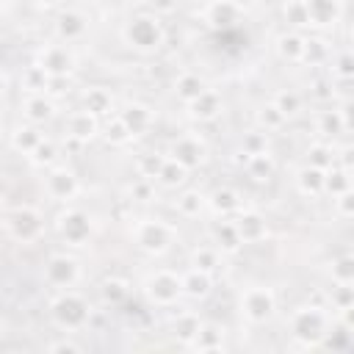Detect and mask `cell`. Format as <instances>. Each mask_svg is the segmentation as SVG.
<instances>
[{
    "instance_id": "9",
    "label": "cell",
    "mask_w": 354,
    "mask_h": 354,
    "mask_svg": "<svg viewBox=\"0 0 354 354\" xmlns=\"http://www.w3.org/2000/svg\"><path fill=\"white\" fill-rule=\"evenodd\" d=\"M41 279L53 288V290H66V288H75L80 282V263L77 257L66 254V252H55L47 257L44 263V271H41Z\"/></svg>"
},
{
    "instance_id": "16",
    "label": "cell",
    "mask_w": 354,
    "mask_h": 354,
    "mask_svg": "<svg viewBox=\"0 0 354 354\" xmlns=\"http://www.w3.org/2000/svg\"><path fill=\"white\" fill-rule=\"evenodd\" d=\"M88 30V17L80 8H61L55 17V39L64 44L80 41Z\"/></svg>"
},
{
    "instance_id": "10",
    "label": "cell",
    "mask_w": 354,
    "mask_h": 354,
    "mask_svg": "<svg viewBox=\"0 0 354 354\" xmlns=\"http://www.w3.org/2000/svg\"><path fill=\"white\" fill-rule=\"evenodd\" d=\"M33 64H39L50 77H69V72L75 69V53L64 41H50L39 47Z\"/></svg>"
},
{
    "instance_id": "25",
    "label": "cell",
    "mask_w": 354,
    "mask_h": 354,
    "mask_svg": "<svg viewBox=\"0 0 354 354\" xmlns=\"http://www.w3.org/2000/svg\"><path fill=\"white\" fill-rule=\"evenodd\" d=\"M210 238H213V246L224 254V252H238L243 243L238 238V230L232 224V218H218L210 224Z\"/></svg>"
},
{
    "instance_id": "33",
    "label": "cell",
    "mask_w": 354,
    "mask_h": 354,
    "mask_svg": "<svg viewBox=\"0 0 354 354\" xmlns=\"http://www.w3.org/2000/svg\"><path fill=\"white\" fill-rule=\"evenodd\" d=\"M301 44H304V33L301 30H288L277 39V55L288 64H299L301 58Z\"/></svg>"
},
{
    "instance_id": "23",
    "label": "cell",
    "mask_w": 354,
    "mask_h": 354,
    "mask_svg": "<svg viewBox=\"0 0 354 354\" xmlns=\"http://www.w3.org/2000/svg\"><path fill=\"white\" fill-rule=\"evenodd\" d=\"M22 116H25V122L41 127L44 122H50L55 116V102L47 94H28L22 100Z\"/></svg>"
},
{
    "instance_id": "51",
    "label": "cell",
    "mask_w": 354,
    "mask_h": 354,
    "mask_svg": "<svg viewBox=\"0 0 354 354\" xmlns=\"http://www.w3.org/2000/svg\"><path fill=\"white\" fill-rule=\"evenodd\" d=\"M130 199L133 202H155V180L138 177L130 183Z\"/></svg>"
},
{
    "instance_id": "41",
    "label": "cell",
    "mask_w": 354,
    "mask_h": 354,
    "mask_svg": "<svg viewBox=\"0 0 354 354\" xmlns=\"http://www.w3.org/2000/svg\"><path fill=\"white\" fill-rule=\"evenodd\" d=\"M282 19L288 22V30H301V28H310L304 0H285V6H282Z\"/></svg>"
},
{
    "instance_id": "54",
    "label": "cell",
    "mask_w": 354,
    "mask_h": 354,
    "mask_svg": "<svg viewBox=\"0 0 354 354\" xmlns=\"http://www.w3.org/2000/svg\"><path fill=\"white\" fill-rule=\"evenodd\" d=\"M47 351H72V354H77V351H83L75 340H69V337H64V340H53L50 346H47Z\"/></svg>"
},
{
    "instance_id": "53",
    "label": "cell",
    "mask_w": 354,
    "mask_h": 354,
    "mask_svg": "<svg viewBox=\"0 0 354 354\" xmlns=\"http://www.w3.org/2000/svg\"><path fill=\"white\" fill-rule=\"evenodd\" d=\"M180 6V0H147V8L155 14V17H166V14H174Z\"/></svg>"
},
{
    "instance_id": "8",
    "label": "cell",
    "mask_w": 354,
    "mask_h": 354,
    "mask_svg": "<svg viewBox=\"0 0 354 354\" xmlns=\"http://www.w3.org/2000/svg\"><path fill=\"white\" fill-rule=\"evenodd\" d=\"M238 310H241V318L260 326V324L271 321V315L277 313V296L268 285H249L241 290Z\"/></svg>"
},
{
    "instance_id": "48",
    "label": "cell",
    "mask_w": 354,
    "mask_h": 354,
    "mask_svg": "<svg viewBox=\"0 0 354 354\" xmlns=\"http://www.w3.org/2000/svg\"><path fill=\"white\" fill-rule=\"evenodd\" d=\"M329 64H332V75H335L337 80H351V75H354V58H351L348 50L332 53Z\"/></svg>"
},
{
    "instance_id": "22",
    "label": "cell",
    "mask_w": 354,
    "mask_h": 354,
    "mask_svg": "<svg viewBox=\"0 0 354 354\" xmlns=\"http://www.w3.org/2000/svg\"><path fill=\"white\" fill-rule=\"evenodd\" d=\"M340 6L337 0H304L310 28H332L340 19Z\"/></svg>"
},
{
    "instance_id": "7",
    "label": "cell",
    "mask_w": 354,
    "mask_h": 354,
    "mask_svg": "<svg viewBox=\"0 0 354 354\" xmlns=\"http://www.w3.org/2000/svg\"><path fill=\"white\" fill-rule=\"evenodd\" d=\"M53 227H55L58 238H61L66 246H75V249L86 246V243L91 241V235H94V218H91L86 210L72 207V205H66V207L55 216Z\"/></svg>"
},
{
    "instance_id": "1",
    "label": "cell",
    "mask_w": 354,
    "mask_h": 354,
    "mask_svg": "<svg viewBox=\"0 0 354 354\" xmlns=\"http://www.w3.org/2000/svg\"><path fill=\"white\" fill-rule=\"evenodd\" d=\"M94 318V307L91 301L75 290V288H66V290H55V296L50 299V321L64 332V335H75V332H83Z\"/></svg>"
},
{
    "instance_id": "5",
    "label": "cell",
    "mask_w": 354,
    "mask_h": 354,
    "mask_svg": "<svg viewBox=\"0 0 354 354\" xmlns=\"http://www.w3.org/2000/svg\"><path fill=\"white\" fill-rule=\"evenodd\" d=\"M141 293L149 304L155 307H174L183 299V282L180 274L171 268H155L144 277L141 282Z\"/></svg>"
},
{
    "instance_id": "45",
    "label": "cell",
    "mask_w": 354,
    "mask_h": 354,
    "mask_svg": "<svg viewBox=\"0 0 354 354\" xmlns=\"http://www.w3.org/2000/svg\"><path fill=\"white\" fill-rule=\"evenodd\" d=\"M332 293H329V301H332V310L335 313H343L348 307H354V282H332Z\"/></svg>"
},
{
    "instance_id": "39",
    "label": "cell",
    "mask_w": 354,
    "mask_h": 354,
    "mask_svg": "<svg viewBox=\"0 0 354 354\" xmlns=\"http://www.w3.org/2000/svg\"><path fill=\"white\" fill-rule=\"evenodd\" d=\"M271 102L277 105V111H279L285 119H293V116H299V113H301V108H304V100H301V94H299V91H293V88L277 91Z\"/></svg>"
},
{
    "instance_id": "30",
    "label": "cell",
    "mask_w": 354,
    "mask_h": 354,
    "mask_svg": "<svg viewBox=\"0 0 354 354\" xmlns=\"http://www.w3.org/2000/svg\"><path fill=\"white\" fill-rule=\"evenodd\" d=\"M174 210H177L183 218H199V216L207 210V199H205L202 191L188 188V191H183V194L174 199Z\"/></svg>"
},
{
    "instance_id": "4",
    "label": "cell",
    "mask_w": 354,
    "mask_h": 354,
    "mask_svg": "<svg viewBox=\"0 0 354 354\" xmlns=\"http://www.w3.org/2000/svg\"><path fill=\"white\" fill-rule=\"evenodd\" d=\"M130 235H133V243L147 254H163L177 241V230L160 218H136Z\"/></svg>"
},
{
    "instance_id": "29",
    "label": "cell",
    "mask_w": 354,
    "mask_h": 354,
    "mask_svg": "<svg viewBox=\"0 0 354 354\" xmlns=\"http://www.w3.org/2000/svg\"><path fill=\"white\" fill-rule=\"evenodd\" d=\"M41 138H44V133L39 130V124H30V122H25V124L11 130V147L17 152H22V155H30L39 147Z\"/></svg>"
},
{
    "instance_id": "21",
    "label": "cell",
    "mask_w": 354,
    "mask_h": 354,
    "mask_svg": "<svg viewBox=\"0 0 354 354\" xmlns=\"http://www.w3.org/2000/svg\"><path fill=\"white\" fill-rule=\"evenodd\" d=\"M315 130L324 136V138H335V136H343L351 130V122H348V100L343 102L340 111L329 108V111H321L318 119H315Z\"/></svg>"
},
{
    "instance_id": "42",
    "label": "cell",
    "mask_w": 354,
    "mask_h": 354,
    "mask_svg": "<svg viewBox=\"0 0 354 354\" xmlns=\"http://www.w3.org/2000/svg\"><path fill=\"white\" fill-rule=\"evenodd\" d=\"M199 315L196 313H180L177 318H174V324H171V332H174V337L185 346L194 335H196V329H199Z\"/></svg>"
},
{
    "instance_id": "47",
    "label": "cell",
    "mask_w": 354,
    "mask_h": 354,
    "mask_svg": "<svg viewBox=\"0 0 354 354\" xmlns=\"http://www.w3.org/2000/svg\"><path fill=\"white\" fill-rule=\"evenodd\" d=\"M105 141L111 144V147H124L127 141H133V136H130V130L124 127V122L119 119V116H111L108 119V124H105Z\"/></svg>"
},
{
    "instance_id": "59",
    "label": "cell",
    "mask_w": 354,
    "mask_h": 354,
    "mask_svg": "<svg viewBox=\"0 0 354 354\" xmlns=\"http://www.w3.org/2000/svg\"><path fill=\"white\" fill-rule=\"evenodd\" d=\"M337 3H346V0H337Z\"/></svg>"
},
{
    "instance_id": "35",
    "label": "cell",
    "mask_w": 354,
    "mask_h": 354,
    "mask_svg": "<svg viewBox=\"0 0 354 354\" xmlns=\"http://www.w3.org/2000/svg\"><path fill=\"white\" fill-rule=\"evenodd\" d=\"M274 171H277V163H274L271 152H260V155H249V158H246V174H249L254 183L271 180Z\"/></svg>"
},
{
    "instance_id": "44",
    "label": "cell",
    "mask_w": 354,
    "mask_h": 354,
    "mask_svg": "<svg viewBox=\"0 0 354 354\" xmlns=\"http://www.w3.org/2000/svg\"><path fill=\"white\" fill-rule=\"evenodd\" d=\"M285 116L277 111V105L274 102H266V105H260L257 108V124H260V130H266V133H274V130H282L285 127Z\"/></svg>"
},
{
    "instance_id": "18",
    "label": "cell",
    "mask_w": 354,
    "mask_h": 354,
    "mask_svg": "<svg viewBox=\"0 0 354 354\" xmlns=\"http://www.w3.org/2000/svg\"><path fill=\"white\" fill-rule=\"evenodd\" d=\"M185 108H188V116H191L194 122H213V119L224 111V100H221V94H218L216 88L207 86L196 100L185 102Z\"/></svg>"
},
{
    "instance_id": "36",
    "label": "cell",
    "mask_w": 354,
    "mask_h": 354,
    "mask_svg": "<svg viewBox=\"0 0 354 354\" xmlns=\"http://www.w3.org/2000/svg\"><path fill=\"white\" fill-rule=\"evenodd\" d=\"M343 191H351V169H343V166L335 163L324 171V194L337 196Z\"/></svg>"
},
{
    "instance_id": "20",
    "label": "cell",
    "mask_w": 354,
    "mask_h": 354,
    "mask_svg": "<svg viewBox=\"0 0 354 354\" xmlns=\"http://www.w3.org/2000/svg\"><path fill=\"white\" fill-rule=\"evenodd\" d=\"M205 199H207V210H210L213 216H218V218H230V216H235V213L243 207L241 194H238L235 188H230V185H221V188L210 191Z\"/></svg>"
},
{
    "instance_id": "37",
    "label": "cell",
    "mask_w": 354,
    "mask_h": 354,
    "mask_svg": "<svg viewBox=\"0 0 354 354\" xmlns=\"http://www.w3.org/2000/svg\"><path fill=\"white\" fill-rule=\"evenodd\" d=\"M296 188L304 194V196H321L324 194V171L315 169V166H304L299 174H296Z\"/></svg>"
},
{
    "instance_id": "19",
    "label": "cell",
    "mask_w": 354,
    "mask_h": 354,
    "mask_svg": "<svg viewBox=\"0 0 354 354\" xmlns=\"http://www.w3.org/2000/svg\"><path fill=\"white\" fill-rule=\"evenodd\" d=\"M116 116L124 122V127L130 130L133 138L141 136V133H147L152 127V122H155V111L149 105H144V102H127Z\"/></svg>"
},
{
    "instance_id": "58",
    "label": "cell",
    "mask_w": 354,
    "mask_h": 354,
    "mask_svg": "<svg viewBox=\"0 0 354 354\" xmlns=\"http://www.w3.org/2000/svg\"><path fill=\"white\" fill-rule=\"evenodd\" d=\"M0 14H3V0H0Z\"/></svg>"
},
{
    "instance_id": "60",
    "label": "cell",
    "mask_w": 354,
    "mask_h": 354,
    "mask_svg": "<svg viewBox=\"0 0 354 354\" xmlns=\"http://www.w3.org/2000/svg\"><path fill=\"white\" fill-rule=\"evenodd\" d=\"M254 3H257V0H254Z\"/></svg>"
},
{
    "instance_id": "6",
    "label": "cell",
    "mask_w": 354,
    "mask_h": 354,
    "mask_svg": "<svg viewBox=\"0 0 354 354\" xmlns=\"http://www.w3.org/2000/svg\"><path fill=\"white\" fill-rule=\"evenodd\" d=\"M163 25L155 14H136L124 25V41L138 53H155L163 47Z\"/></svg>"
},
{
    "instance_id": "11",
    "label": "cell",
    "mask_w": 354,
    "mask_h": 354,
    "mask_svg": "<svg viewBox=\"0 0 354 354\" xmlns=\"http://www.w3.org/2000/svg\"><path fill=\"white\" fill-rule=\"evenodd\" d=\"M44 194L53 199V202H61V205H69L75 202V196L80 194V180L72 169L66 166H53L47 169L44 174Z\"/></svg>"
},
{
    "instance_id": "14",
    "label": "cell",
    "mask_w": 354,
    "mask_h": 354,
    "mask_svg": "<svg viewBox=\"0 0 354 354\" xmlns=\"http://www.w3.org/2000/svg\"><path fill=\"white\" fill-rule=\"evenodd\" d=\"M235 230H238V238L241 243H260L268 238V221L260 210H252V207H241L235 216H230Z\"/></svg>"
},
{
    "instance_id": "32",
    "label": "cell",
    "mask_w": 354,
    "mask_h": 354,
    "mask_svg": "<svg viewBox=\"0 0 354 354\" xmlns=\"http://www.w3.org/2000/svg\"><path fill=\"white\" fill-rule=\"evenodd\" d=\"M185 180H188V169H185V166H180L177 160H171V158L166 155V160H163L160 171L155 174V183H158V185H163V188H169V191H174V188H183V185H185Z\"/></svg>"
},
{
    "instance_id": "26",
    "label": "cell",
    "mask_w": 354,
    "mask_h": 354,
    "mask_svg": "<svg viewBox=\"0 0 354 354\" xmlns=\"http://www.w3.org/2000/svg\"><path fill=\"white\" fill-rule=\"evenodd\" d=\"M80 108H86L88 113H94V116H111V111H113V97H111V91L108 88H102V86H88L83 94H80Z\"/></svg>"
},
{
    "instance_id": "38",
    "label": "cell",
    "mask_w": 354,
    "mask_h": 354,
    "mask_svg": "<svg viewBox=\"0 0 354 354\" xmlns=\"http://www.w3.org/2000/svg\"><path fill=\"white\" fill-rule=\"evenodd\" d=\"M47 80H50V75H47L39 64H30V66H25L22 75H19V88H22L25 94H44Z\"/></svg>"
},
{
    "instance_id": "55",
    "label": "cell",
    "mask_w": 354,
    "mask_h": 354,
    "mask_svg": "<svg viewBox=\"0 0 354 354\" xmlns=\"http://www.w3.org/2000/svg\"><path fill=\"white\" fill-rule=\"evenodd\" d=\"M61 3H64V0H36L39 8H58Z\"/></svg>"
},
{
    "instance_id": "52",
    "label": "cell",
    "mask_w": 354,
    "mask_h": 354,
    "mask_svg": "<svg viewBox=\"0 0 354 354\" xmlns=\"http://www.w3.org/2000/svg\"><path fill=\"white\" fill-rule=\"evenodd\" d=\"M332 202H335V213H337L343 221H348V218L354 216V194H351V191H343V194L332 196Z\"/></svg>"
},
{
    "instance_id": "12",
    "label": "cell",
    "mask_w": 354,
    "mask_h": 354,
    "mask_svg": "<svg viewBox=\"0 0 354 354\" xmlns=\"http://www.w3.org/2000/svg\"><path fill=\"white\" fill-rule=\"evenodd\" d=\"M202 19L213 30H232L243 19V6L238 0H207L202 8Z\"/></svg>"
},
{
    "instance_id": "57",
    "label": "cell",
    "mask_w": 354,
    "mask_h": 354,
    "mask_svg": "<svg viewBox=\"0 0 354 354\" xmlns=\"http://www.w3.org/2000/svg\"><path fill=\"white\" fill-rule=\"evenodd\" d=\"M0 213H3V196H0Z\"/></svg>"
},
{
    "instance_id": "3",
    "label": "cell",
    "mask_w": 354,
    "mask_h": 354,
    "mask_svg": "<svg viewBox=\"0 0 354 354\" xmlns=\"http://www.w3.org/2000/svg\"><path fill=\"white\" fill-rule=\"evenodd\" d=\"M0 224H3L6 235L11 241H17V243H36L47 230L44 213L39 207H33V205H17V207L6 210Z\"/></svg>"
},
{
    "instance_id": "15",
    "label": "cell",
    "mask_w": 354,
    "mask_h": 354,
    "mask_svg": "<svg viewBox=\"0 0 354 354\" xmlns=\"http://www.w3.org/2000/svg\"><path fill=\"white\" fill-rule=\"evenodd\" d=\"M100 133V116L88 113L86 108H75L66 113L64 119V136L77 141V144H88L91 138H97Z\"/></svg>"
},
{
    "instance_id": "46",
    "label": "cell",
    "mask_w": 354,
    "mask_h": 354,
    "mask_svg": "<svg viewBox=\"0 0 354 354\" xmlns=\"http://www.w3.org/2000/svg\"><path fill=\"white\" fill-rule=\"evenodd\" d=\"M163 160H166V155H160V152H141V155L136 158V171H138V177L155 180V174L160 171Z\"/></svg>"
},
{
    "instance_id": "49",
    "label": "cell",
    "mask_w": 354,
    "mask_h": 354,
    "mask_svg": "<svg viewBox=\"0 0 354 354\" xmlns=\"http://www.w3.org/2000/svg\"><path fill=\"white\" fill-rule=\"evenodd\" d=\"M329 277H332V282H354V257L340 254L337 260H332Z\"/></svg>"
},
{
    "instance_id": "43",
    "label": "cell",
    "mask_w": 354,
    "mask_h": 354,
    "mask_svg": "<svg viewBox=\"0 0 354 354\" xmlns=\"http://www.w3.org/2000/svg\"><path fill=\"white\" fill-rule=\"evenodd\" d=\"M241 152H243V158L268 152V133L260 130V127H257V130H246V133L241 136Z\"/></svg>"
},
{
    "instance_id": "27",
    "label": "cell",
    "mask_w": 354,
    "mask_h": 354,
    "mask_svg": "<svg viewBox=\"0 0 354 354\" xmlns=\"http://www.w3.org/2000/svg\"><path fill=\"white\" fill-rule=\"evenodd\" d=\"M329 58H332V47H329L326 39H321V36H304L299 64H307V66H324V64H329Z\"/></svg>"
},
{
    "instance_id": "24",
    "label": "cell",
    "mask_w": 354,
    "mask_h": 354,
    "mask_svg": "<svg viewBox=\"0 0 354 354\" xmlns=\"http://www.w3.org/2000/svg\"><path fill=\"white\" fill-rule=\"evenodd\" d=\"M180 282H183V296H188V299H207L213 290V274L199 271V268L183 271Z\"/></svg>"
},
{
    "instance_id": "50",
    "label": "cell",
    "mask_w": 354,
    "mask_h": 354,
    "mask_svg": "<svg viewBox=\"0 0 354 354\" xmlns=\"http://www.w3.org/2000/svg\"><path fill=\"white\" fill-rule=\"evenodd\" d=\"M55 158H58V149H55V144H53L50 138H41L39 147L28 155V160H30L33 166H53Z\"/></svg>"
},
{
    "instance_id": "34",
    "label": "cell",
    "mask_w": 354,
    "mask_h": 354,
    "mask_svg": "<svg viewBox=\"0 0 354 354\" xmlns=\"http://www.w3.org/2000/svg\"><path fill=\"white\" fill-rule=\"evenodd\" d=\"M304 158H307V166H315V169H321V171H326L329 166H335V158H337V149L324 138V141H315V144H310L307 147V152H304Z\"/></svg>"
},
{
    "instance_id": "40",
    "label": "cell",
    "mask_w": 354,
    "mask_h": 354,
    "mask_svg": "<svg viewBox=\"0 0 354 354\" xmlns=\"http://www.w3.org/2000/svg\"><path fill=\"white\" fill-rule=\"evenodd\" d=\"M221 266V252L210 243V246H196L191 252V268H199V271H207L213 274L216 268Z\"/></svg>"
},
{
    "instance_id": "2",
    "label": "cell",
    "mask_w": 354,
    "mask_h": 354,
    "mask_svg": "<svg viewBox=\"0 0 354 354\" xmlns=\"http://www.w3.org/2000/svg\"><path fill=\"white\" fill-rule=\"evenodd\" d=\"M329 326H332V318L326 307H318V304H301L288 315V332L304 348H318Z\"/></svg>"
},
{
    "instance_id": "28",
    "label": "cell",
    "mask_w": 354,
    "mask_h": 354,
    "mask_svg": "<svg viewBox=\"0 0 354 354\" xmlns=\"http://www.w3.org/2000/svg\"><path fill=\"white\" fill-rule=\"evenodd\" d=\"M205 88H207V80H205L199 72H183V75H177V80H174V94H177L180 102L196 100Z\"/></svg>"
},
{
    "instance_id": "17",
    "label": "cell",
    "mask_w": 354,
    "mask_h": 354,
    "mask_svg": "<svg viewBox=\"0 0 354 354\" xmlns=\"http://www.w3.org/2000/svg\"><path fill=\"white\" fill-rule=\"evenodd\" d=\"M191 351H199V354H210V351H221L227 348V329L218 326V324H210V321H202L196 335L185 343Z\"/></svg>"
},
{
    "instance_id": "31",
    "label": "cell",
    "mask_w": 354,
    "mask_h": 354,
    "mask_svg": "<svg viewBox=\"0 0 354 354\" xmlns=\"http://www.w3.org/2000/svg\"><path fill=\"white\" fill-rule=\"evenodd\" d=\"M100 299H102V304H108V307H122V304L130 299V282L122 279V277H108V279H102V285H100Z\"/></svg>"
},
{
    "instance_id": "13",
    "label": "cell",
    "mask_w": 354,
    "mask_h": 354,
    "mask_svg": "<svg viewBox=\"0 0 354 354\" xmlns=\"http://www.w3.org/2000/svg\"><path fill=\"white\" fill-rule=\"evenodd\" d=\"M169 158L177 160L180 166H185L191 171V169H196V166H202L207 160V147H205V141L199 136L183 133V136H177L169 144Z\"/></svg>"
},
{
    "instance_id": "56",
    "label": "cell",
    "mask_w": 354,
    "mask_h": 354,
    "mask_svg": "<svg viewBox=\"0 0 354 354\" xmlns=\"http://www.w3.org/2000/svg\"><path fill=\"white\" fill-rule=\"evenodd\" d=\"M8 91V75L6 72H0V97Z\"/></svg>"
}]
</instances>
